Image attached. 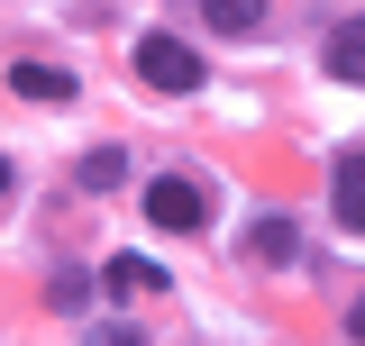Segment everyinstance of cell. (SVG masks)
<instances>
[{
    "label": "cell",
    "instance_id": "obj_1",
    "mask_svg": "<svg viewBox=\"0 0 365 346\" xmlns=\"http://www.w3.org/2000/svg\"><path fill=\"white\" fill-rule=\"evenodd\" d=\"M146 219H155L165 237H192V228L210 219V192H201V182H182V173H165V182H146Z\"/></svg>",
    "mask_w": 365,
    "mask_h": 346
},
{
    "label": "cell",
    "instance_id": "obj_2",
    "mask_svg": "<svg viewBox=\"0 0 365 346\" xmlns=\"http://www.w3.org/2000/svg\"><path fill=\"white\" fill-rule=\"evenodd\" d=\"M137 73H146L155 91H201V55H192L182 37H137Z\"/></svg>",
    "mask_w": 365,
    "mask_h": 346
},
{
    "label": "cell",
    "instance_id": "obj_3",
    "mask_svg": "<svg viewBox=\"0 0 365 346\" xmlns=\"http://www.w3.org/2000/svg\"><path fill=\"white\" fill-rule=\"evenodd\" d=\"M319 64H329V83H365V19H347V28H329V46H319Z\"/></svg>",
    "mask_w": 365,
    "mask_h": 346
},
{
    "label": "cell",
    "instance_id": "obj_4",
    "mask_svg": "<svg viewBox=\"0 0 365 346\" xmlns=\"http://www.w3.org/2000/svg\"><path fill=\"white\" fill-rule=\"evenodd\" d=\"M247 256L256 264H292L302 256V228H292V219H256V228H247Z\"/></svg>",
    "mask_w": 365,
    "mask_h": 346
},
{
    "label": "cell",
    "instance_id": "obj_5",
    "mask_svg": "<svg viewBox=\"0 0 365 346\" xmlns=\"http://www.w3.org/2000/svg\"><path fill=\"white\" fill-rule=\"evenodd\" d=\"M9 91L19 100H73V73L64 64H9Z\"/></svg>",
    "mask_w": 365,
    "mask_h": 346
},
{
    "label": "cell",
    "instance_id": "obj_6",
    "mask_svg": "<svg viewBox=\"0 0 365 346\" xmlns=\"http://www.w3.org/2000/svg\"><path fill=\"white\" fill-rule=\"evenodd\" d=\"M201 19H210L220 37H256V28H265V0H201Z\"/></svg>",
    "mask_w": 365,
    "mask_h": 346
},
{
    "label": "cell",
    "instance_id": "obj_7",
    "mask_svg": "<svg viewBox=\"0 0 365 346\" xmlns=\"http://www.w3.org/2000/svg\"><path fill=\"white\" fill-rule=\"evenodd\" d=\"M73 182H83V192H119V182H128V155H119V146H91L83 164H73Z\"/></svg>",
    "mask_w": 365,
    "mask_h": 346
},
{
    "label": "cell",
    "instance_id": "obj_8",
    "mask_svg": "<svg viewBox=\"0 0 365 346\" xmlns=\"http://www.w3.org/2000/svg\"><path fill=\"white\" fill-rule=\"evenodd\" d=\"M338 228H356V237H365V155L338 164Z\"/></svg>",
    "mask_w": 365,
    "mask_h": 346
},
{
    "label": "cell",
    "instance_id": "obj_9",
    "mask_svg": "<svg viewBox=\"0 0 365 346\" xmlns=\"http://www.w3.org/2000/svg\"><path fill=\"white\" fill-rule=\"evenodd\" d=\"M110 292H165V264H146V256H119L110 273H101Z\"/></svg>",
    "mask_w": 365,
    "mask_h": 346
},
{
    "label": "cell",
    "instance_id": "obj_10",
    "mask_svg": "<svg viewBox=\"0 0 365 346\" xmlns=\"http://www.w3.org/2000/svg\"><path fill=\"white\" fill-rule=\"evenodd\" d=\"M347 337H365V301H356V319H347Z\"/></svg>",
    "mask_w": 365,
    "mask_h": 346
}]
</instances>
